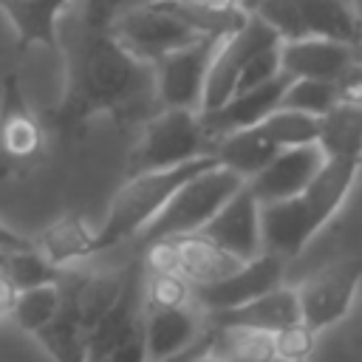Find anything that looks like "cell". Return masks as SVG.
Wrapping results in <instances>:
<instances>
[{"label":"cell","mask_w":362,"mask_h":362,"mask_svg":"<svg viewBox=\"0 0 362 362\" xmlns=\"http://www.w3.org/2000/svg\"><path fill=\"white\" fill-rule=\"evenodd\" d=\"M260 130L280 150L317 144V139H320V116H311V113H303V110H291V107H277L272 116H266L260 122Z\"/></svg>","instance_id":"cell-28"},{"label":"cell","mask_w":362,"mask_h":362,"mask_svg":"<svg viewBox=\"0 0 362 362\" xmlns=\"http://www.w3.org/2000/svg\"><path fill=\"white\" fill-rule=\"evenodd\" d=\"M34 240L20 235L17 229H11L8 223L0 221V252H17V249H31Z\"/></svg>","instance_id":"cell-35"},{"label":"cell","mask_w":362,"mask_h":362,"mask_svg":"<svg viewBox=\"0 0 362 362\" xmlns=\"http://www.w3.org/2000/svg\"><path fill=\"white\" fill-rule=\"evenodd\" d=\"M334 85H337V102H362V65L354 62L351 68H345Z\"/></svg>","instance_id":"cell-34"},{"label":"cell","mask_w":362,"mask_h":362,"mask_svg":"<svg viewBox=\"0 0 362 362\" xmlns=\"http://www.w3.org/2000/svg\"><path fill=\"white\" fill-rule=\"evenodd\" d=\"M226 37V34H223ZM221 37H204L187 48H178L153 65L156 71V99L161 107H189L201 110L209 68L215 59Z\"/></svg>","instance_id":"cell-10"},{"label":"cell","mask_w":362,"mask_h":362,"mask_svg":"<svg viewBox=\"0 0 362 362\" xmlns=\"http://www.w3.org/2000/svg\"><path fill=\"white\" fill-rule=\"evenodd\" d=\"M198 235L209 238L212 243L223 246L226 252L238 255L240 260H255L266 252V246H263V204L257 201L252 187L243 184Z\"/></svg>","instance_id":"cell-11"},{"label":"cell","mask_w":362,"mask_h":362,"mask_svg":"<svg viewBox=\"0 0 362 362\" xmlns=\"http://www.w3.org/2000/svg\"><path fill=\"white\" fill-rule=\"evenodd\" d=\"M54 362H88V328L62 308V314L34 337Z\"/></svg>","instance_id":"cell-27"},{"label":"cell","mask_w":362,"mask_h":362,"mask_svg":"<svg viewBox=\"0 0 362 362\" xmlns=\"http://www.w3.org/2000/svg\"><path fill=\"white\" fill-rule=\"evenodd\" d=\"M105 0L88 3V17L65 57V93L54 110L62 130H79L96 116L124 119L156 96V71L113 34Z\"/></svg>","instance_id":"cell-1"},{"label":"cell","mask_w":362,"mask_h":362,"mask_svg":"<svg viewBox=\"0 0 362 362\" xmlns=\"http://www.w3.org/2000/svg\"><path fill=\"white\" fill-rule=\"evenodd\" d=\"M359 286H362L359 257H342L317 269L311 277L303 280V286H297L303 322L317 334L325 328H334L351 314Z\"/></svg>","instance_id":"cell-7"},{"label":"cell","mask_w":362,"mask_h":362,"mask_svg":"<svg viewBox=\"0 0 362 362\" xmlns=\"http://www.w3.org/2000/svg\"><path fill=\"white\" fill-rule=\"evenodd\" d=\"M362 170L359 158H328L314 181L286 198L263 204V246L286 260L297 257L311 238L342 209Z\"/></svg>","instance_id":"cell-3"},{"label":"cell","mask_w":362,"mask_h":362,"mask_svg":"<svg viewBox=\"0 0 362 362\" xmlns=\"http://www.w3.org/2000/svg\"><path fill=\"white\" fill-rule=\"evenodd\" d=\"M175 240V252H178V274H184L192 286H209L218 283L229 274H235L243 263L238 255L226 252L223 246L212 243L209 238L192 232L184 238H170Z\"/></svg>","instance_id":"cell-20"},{"label":"cell","mask_w":362,"mask_h":362,"mask_svg":"<svg viewBox=\"0 0 362 362\" xmlns=\"http://www.w3.org/2000/svg\"><path fill=\"white\" fill-rule=\"evenodd\" d=\"M198 6H206V8H218V11H232V8H240V0H192Z\"/></svg>","instance_id":"cell-37"},{"label":"cell","mask_w":362,"mask_h":362,"mask_svg":"<svg viewBox=\"0 0 362 362\" xmlns=\"http://www.w3.org/2000/svg\"><path fill=\"white\" fill-rule=\"evenodd\" d=\"M130 266L124 272H88L71 280H62L65 288V311L74 314L88 331L107 314V308L119 300L127 283Z\"/></svg>","instance_id":"cell-18"},{"label":"cell","mask_w":362,"mask_h":362,"mask_svg":"<svg viewBox=\"0 0 362 362\" xmlns=\"http://www.w3.org/2000/svg\"><path fill=\"white\" fill-rule=\"evenodd\" d=\"M0 272L23 291L31 286H42L51 280H62V272L51 266L34 246L17 249V252H0Z\"/></svg>","instance_id":"cell-29"},{"label":"cell","mask_w":362,"mask_h":362,"mask_svg":"<svg viewBox=\"0 0 362 362\" xmlns=\"http://www.w3.org/2000/svg\"><path fill=\"white\" fill-rule=\"evenodd\" d=\"M288 82H291L288 74H277L274 79H269L263 85H255V88L232 93L221 107L201 113L204 127H206L212 144L221 136H226V133H235V130H243V127H255L266 116H272L280 107Z\"/></svg>","instance_id":"cell-13"},{"label":"cell","mask_w":362,"mask_h":362,"mask_svg":"<svg viewBox=\"0 0 362 362\" xmlns=\"http://www.w3.org/2000/svg\"><path fill=\"white\" fill-rule=\"evenodd\" d=\"M34 249L59 272L71 263L96 257V229H90L88 218L82 215H62L40 229L34 238Z\"/></svg>","instance_id":"cell-19"},{"label":"cell","mask_w":362,"mask_h":362,"mask_svg":"<svg viewBox=\"0 0 362 362\" xmlns=\"http://www.w3.org/2000/svg\"><path fill=\"white\" fill-rule=\"evenodd\" d=\"M209 153H212V139L204 127L201 110L161 107L141 127V136L127 158V175L178 167Z\"/></svg>","instance_id":"cell-5"},{"label":"cell","mask_w":362,"mask_h":362,"mask_svg":"<svg viewBox=\"0 0 362 362\" xmlns=\"http://www.w3.org/2000/svg\"><path fill=\"white\" fill-rule=\"evenodd\" d=\"M246 181L215 164V167H206L201 170L198 175H192L189 181H184L178 187V192L170 198V204L161 209V215L144 229V240L153 243V240H170V238H184V235H192V232H201L212 218L215 212L243 187Z\"/></svg>","instance_id":"cell-6"},{"label":"cell","mask_w":362,"mask_h":362,"mask_svg":"<svg viewBox=\"0 0 362 362\" xmlns=\"http://www.w3.org/2000/svg\"><path fill=\"white\" fill-rule=\"evenodd\" d=\"M305 37H328L348 45L362 42V17L348 0H297Z\"/></svg>","instance_id":"cell-23"},{"label":"cell","mask_w":362,"mask_h":362,"mask_svg":"<svg viewBox=\"0 0 362 362\" xmlns=\"http://www.w3.org/2000/svg\"><path fill=\"white\" fill-rule=\"evenodd\" d=\"M317 144L325 158L362 161V102H337L325 116H320Z\"/></svg>","instance_id":"cell-24"},{"label":"cell","mask_w":362,"mask_h":362,"mask_svg":"<svg viewBox=\"0 0 362 362\" xmlns=\"http://www.w3.org/2000/svg\"><path fill=\"white\" fill-rule=\"evenodd\" d=\"M71 0H0V11L14 28L17 45L57 48V23Z\"/></svg>","instance_id":"cell-21"},{"label":"cell","mask_w":362,"mask_h":362,"mask_svg":"<svg viewBox=\"0 0 362 362\" xmlns=\"http://www.w3.org/2000/svg\"><path fill=\"white\" fill-rule=\"evenodd\" d=\"M356 62V45L328 37L280 40V68L291 79H328L337 82L345 68Z\"/></svg>","instance_id":"cell-16"},{"label":"cell","mask_w":362,"mask_h":362,"mask_svg":"<svg viewBox=\"0 0 362 362\" xmlns=\"http://www.w3.org/2000/svg\"><path fill=\"white\" fill-rule=\"evenodd\" d=\"M280 45V37L274 28H269L260 17L246 11V20L229 31L226 37H221L212 68H209V79H206V90H204V105L201 113L221 107L238 88V79L243 74V68L266 48Z\"/></svg>","instance_id":"cell-8"},{"label":"cell","mask_w":362,"mask_h":362,"mask_svg":"<svg viewBox=\"0 0 362 362\" xmlns=\"http://www.w3.org/2000/svg\"><path fill=\"white\" fill-rule=\"evenodd\" d=\"M212 348L229 362H272L277 359L274 334L255 328H212Z\"/></svg>","instance_id":"cell-26"},{"label":"cell","mask_w":362,"mask_h":362,"mask_svg":"<svg viewBox=\"0 0 362 362\" xmlns=\"http://www.w3.org/2000/svg\"><path fill=\"white\" fill-rule=\"evenodd\" d=\"M314 345H317V331L308 328L303 320L274 334L277 356L288 362H308V356L314 354Z\"/></svg>","instance_id":"cell-33"},{"label":"cell","mask_w":362,"mask_h":362,"mask_svg":"<svg viewBox=\"0 0 362 362\" xmlns=\"http://www.w3.org/2000/svg\"><path fill=\"white\" fill-rule=\"evenodd\" d=\"M17 286L0 272V317H11L14 311V300H17Z\"/></svg>","instance_id":"cell-36"},{"label":"cell","mask_w":362,"mask_h":362,"mask_svg":"<svg viewBox=\"0 0 362 362\" xmlns=\"http://www.w3.org/2000/svg\"><path fill=\"white\" fill-rule=\"evenodd\" d=\"M45 147V130L34 116L17 71L6 74L0 90V175L28 170Z\"/></svg>","instance_id":"cell-9"},{"label":"cell","mask_w":362,"mask_h":362,"mask_svg":"<svg viewBox=\"0 0 362 362\" xmlns=\"http://www.w3.org/2000/svg\"><path fill=\"white\" fill-rule=\"evenodd\" d=\"M286 263H288L286 257L263 252L260 257L243 263L235 274H229V277H223L218 283H209V286H195L192 297L206 314L238 308V305L272 291L274 286H280L283 274H286Z\"/></svg>","instance_id":"cell-12"},{"label":"cell","mask_w":362,"mask_h":362,"mask_svg":"<svg viewBox=\"0 0 362 362\" xmlns=\"http://www.w3.org/2000/svg\"><path fill=\"white\" fill-rule=\"evenodd\" d=\"M198 303L170 305V308H150L144 314V342H147V362H164L198 339L206 337V320Z\"/></svg>","instance_id":"cell-15"},{"label":"cell","mask_w":362,"mask_h":362,"mask_svg":"<svg viewBox=\"0 0 362 362\" xmlns=\"http://www.w3.org/2000/svg\"><path fill=\"white\" fill-rule=\"evenodd\" d=\"M243 11L260 17L269 28L277 31L280 40H297L305 37L297 0H243Z\"/></svg>","instance_id":"cell-31"},{"label":"cell","mask_w":362,"mask_h":362,"mask_svg":"<svg viewBox=\"0 0 362 362\" xmlns=\"http://www.w3.org/2000/svg\"><path fill=\"white\" fill-rule=\"evenodd\" d=\"M337 105V85L328 79H291L280 107L303 110L311 116H325Z\"/></svg>","instance_id":"cell-30"},{"label":"cell","mask_w":362,"mask_h":362,"mask_svg":"<svg viewBox=\"0 0 362 362\" xmlns=\"http://www.w3.org/2000/svg\"><path fill=\"white\" fill-rule=\"evenodd\" d=\"M246 20L243 6L218 11L192 0H147L113 17V34L139 59L156 65L167 54L204 37H223Z\"/></svg>","instance_id":"cell-2"},{"label":"cell","mask_w":362,"mask_h":362,"mask_svg":"<svg viewBox=\"0 0 362 362\" xmlns=\"http://www.w3.org/2000/svg\"><path fill=\"white\" fill-rule=\"evenodd\" d=\"M215 164H218V158L209 153V156H201V158L178 164V167L127 175L124 184L110 198L102 226L96 229V252L102 255L130 238H141L144 229L161 215V209L178 192V187L184 181H189L192 175H198L201 170L215 167Z\"/></svg>","instance_id":"cell-4"},{"label":"cell","mask_w":362,"mask_h":362,"mask_svg":"<svg viewBox=\"0 0 362 362\" xmlns=\"http://www.w3.org/2000/svg\"><path fill=\"white\" fill-rule=\"evenodd\" d=\"M206 317L212 328H255V331H269V334H277L303 320L297 288L283 286V283L238 308L206 314Z\"/></svg>","instance_id":"cell-17"},{"label":"cell","mask_w":362,"mask_h":362,"mask_svg":"<svg viewBox=\"0 0 362 362\" xmlns=\"http://www.w3.org/2000/svg\"><path fill=\"white\" fill-rule=\"evenodd\" d=\"M62 308H65L62 280H51V283H42V286H31V288L17 291L11 320L17 322L20 331L37 337L42 328H48L62 314Z\"/></svg>","instance_id":"cell-25"},{"label":"cell","mask_w":362,"mask_h":362,"mask_svg":"<svg viewBox=\"0 0 362 362\" xmlns=\"http://www.w3.org/2000/svg\"><path fill=\"white\" fill-rule=\"evenodd\" d=\"M192 283L178 272H150L144 277V303L150 308H170V305H187L195 303Z\"/></svg>","instance_id":"cell-32"},{"label":"cell","mask_w":362,"mask_h":362,"mask_svg":"<svg viewBox=\"0 0 362 362\" xmlns=\"http://www.w3.org/2000/svg\"><path fill=\"white\" fill-rule=\"evenodd\" d=\"M325 153L320 150V144H303V147H286L280 150L252 181H246L252 187V192L257 195L260 204H272V201H286L297 192H303L314 175L322 170L325 164Z\"/></svg>","instance_id":"cell-14"},{"label":"cell","mask_w":362,"mask_h":362,"mask_svg":"<svg viewBox=\"0 0 362 362\" xmlns=\"http://www.w3.org/2000/svg\"><path fill=\"white\" fill-rule=\"evenodd\" d=\"M272 362H288V359H280V356H277V359H272Z\"/></svg>","instance_id":"cell-38"},{"label":"cell","mask_w":362,"mask_h":362,"mask_svg":"<svg viewBox=\"0 0 362 362\" xmlns=\"http://www.w3.org/2000/svg\"><path fill=\"white\" fill-rule=\"evenodd\" d=\"M277 153H280V147H274L269 141V136L260 130V124L226 133L212 144V156L218 158V164L238 173L243 181H252Z\"/></svg>","instance_id":"cell-22"}]
</instances>
